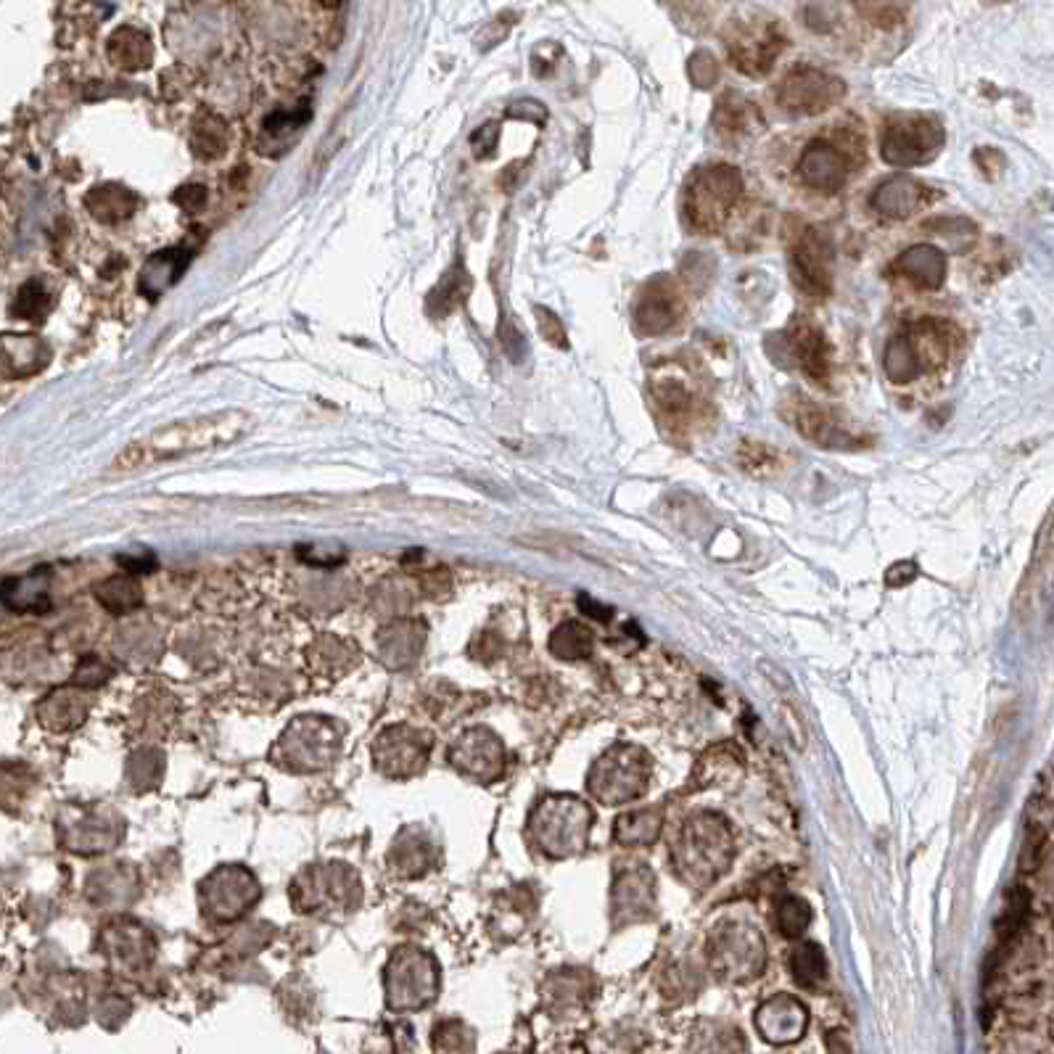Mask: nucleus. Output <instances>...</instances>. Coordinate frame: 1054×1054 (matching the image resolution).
<instances>
[{
  "instance_id": "1",
  "label": "nucleus",
  "mask_w": 1054,
  "mask_h": 1054,
  "mask_svg": "<svg viewBox=\"0 0 1054 1054\" xmlns=\"http://www.w3.org/2000/svg\"><path fill=\"white\" fill-rule=\"evenodd\" d=\"M959 331L949 320L941 317H922L909 323L904 331L885 341L883 373L891 384H909L922 373L938 370L946 365L954 352Z\"/></svg>"
},
{
  "instance_id": "2",
  "label": "nucleus",
  "mask_w": 1054,
  "mask_h": 1054,
  "mask_svg": "<svg viewBox=\"0 0 1054 1054\" xmlns=\"http://www.w3.org/2000/svg\"><path fill=\"white\" fill-rule=\"evenodd\" d=\"M743 172L735 164H703L687 177L682 220L693 233H722L743 196Z\"/></svg>"
},
{
  "instance_id": "3",
  "label": "nucleus",
  "mask_w": 1054,
  "mask_h": 1054,
  "mask_svg": "<svg viewBox=\"0 0 1054 1054\" xmlns=\"http://www.w3.org/2000/svg\"><path fill=\"white\" fill-rule=\"evenodd\" d=\"M648 394L658 423L664 426L666 434H671V439L679 442L690 439L714 418V410L703 397L698 381L677 362L658 365L648 381Z\"/></svg>"
},
{
  "instance_id": "4",
  "label": "nucleus",
  "mask_w": 1054,
  "mask_h": 1054,
  "mask_svg": "<svg viewBox=\"0 0 1054 1054\" xmlns=\"http://www.w3.org/2000/svg\"><path fill=\"white\" fill-rule=\"evenodd\" d=\"M246 415L228 413L217 415V418H201V421L177 423V426L164 428L154 434L146 444H130L122 455L117 457V468H138L148 460H167V457H180L188 452L204 450V447H217L222 442L236 439L246 426Z\"/></svg>"
},
{
  "instance_id": "5",
  "label": "nucleus",
  "mask_w": 1054,
  "mask_h": 1054,
  "mask_svg": "<svg viewBox=\"0 0 1054 1054\" xmlns=\"http://www.w3.org/2000/svg\"><path fill=\"white\" fill-rule=\"evenodd\" d=\"M864 141L856 130H838L835 135H822L806 143L798 156L796 175L798 183L809 191L835 196L846 188L859 164L864 162Z\"/></svg>"
},
{
  "instance_id": "6",
  "label": "nucleus",
  "mask_w": 1054,
  "mask_h": 1054,
  "mask_svg": "<svg viewBox=\"0 0 1054 1054\" xmlns=\"http://www.w3.org/2000/svg\"><path fill=\"white\" fill-rule=\"evenodd\" d=\"M732 859V833L716 814H698L674 843V872L690 885H708Z\"/></svg>"
},
{
  "instance_id": "7",
  "label": "nucleus",
  "mask_w": 1054,
  "mask_h": 1054,
  "mask_svg": "<svg viewBox=\"0 0 1054 1054\" xmlns=\"http://www.w3.org/2000/svg\"><path fill=\"white\" fill-rule=\"evenodd\" d=\"M946 130L930 114H893L880 133V156L891 167H922L941 154Z\"/></svg>"
},
{
  "instance_id": "8",
  "label": "nucleus",
  "mask_w": 1054,
  "mask_h": 1054,
  "mask_svg": "<svg viewBox=\"0 0 1054 1054\" xmlns=\"http://www.w3.org/2000/svg\"><path fill=\"white\" fill-rule=\"evenodd\" d=\"M782 413H785L788 423L796 428L798 434L809 439L811 444H817V447L841 452H856L872 447V436L862 431L854 421H848L846 415L833 410V407L819 405V402H811L806 397H790L785 407H782Z\"/></svg>"
},
{
  "instance_id": "9",
  "label": "nucleus",
  "mask_w": 1054,
  "mask_h": 1054,
  "mask_svg": "<svg viewBox=\"0 0 1054 1054\" xmlns=\"http://www.w3.org/2000/svg\"><path fill=\"white\" fill-rule=\"evenodd\" d=\"M650 780L648 753L634 745H616L592 767L590 790L603 804H627L645 793Z\"/></svg>"
},
{
  "instance_id": "10",
  "label": "nucleus",
  "mask_w": 1054,
  "mask_h": 1054,
  "mask_svg": "<svg viewBox=\"0 0 1054 1054\" xmlns=\"http://www.w3.org/2000/svg\"><path fill=\"white\" fill-rule=\"evenodd\" d=\"M774 341H780L782 360L796 365L811 384L819 389H830L833 378V347L827 341V333L817 320L806 315H796L782 333H774Z\"/></svg>"
},
{
  "instance_id": "11",
  "label": "nucleus",
  "mask_w": 1054,
  "mask_h": 1054,
  "mask_svg": "<svg viewBox=\"0 0 1054 1054\" xmlns=\"http://www.w3.org/2000/svg\"><path fill=\"white\" fill-rule=\"evenodd\" d=\"M788 48V35L774 19L735 24L727 35V56L745 77H767Z\"/></svg>"
},
{
  "instance_id": "12",
  "label": "nucleus",
  "mask_w": 1054,
  "mask_h": 1054,
  "mask_svg": "<svg viewBox=\"0 0 1054 1054\" xmlns=\"http://www.w3.org/2000/svg\"><path fill=\"white\" fill-rule=\"evenodd\" d=\"M835 244L825 228H804L790 246V278L809 299H827L833 294Z\"/></svg>"
},
{
  "instance_id": "13",
  "label": "nucleus",
  "mask_w": 1054,
  "mask_h": 1054,
  "mask_svg": "<svg viewBox=\"0 0 1054 1054\" xmlns=\"http://www.w3.org/2000/svg\"><path fill=\"white\" fill-rule=\"evenodd\" d=\"M846 96V82L817 67H796L774 90L777 106L790 117H817Z\"/></svg>"
},
{
  "instance_id": "14",
  "label": "nucleus",
  "mask_w": 1054,
  "mask_h": 1054,
  "mask_svg": "<svg viewBox=\"0 0 1054 1054\" xmlns=\"http://www.w3.org/2000/svg\"><path fill=\"white\" fill-rule=\"evenodd\" d=\"M592 811L576 798H553L537 811V838L547 854L568 856L587 846Z\"/></svg>"
},
{
  "instance_id": "15",
  "label": "nucleus",
  "mask_w": 1054,
  "mask_h": 1054,
  "mask_svg": "<svg viewBox=\"0 0 1054 1054\" xmlns=\"http://www.w3.org/2000/svg\"><path fill=\"white\" fill-rule=\"evenodd\" d=\"M682 317H685V299L669 275H658L642 286L632 310L634 331L640 336L645 339L664 336L682 323Z\"/></svg>"
},
{
  "instance_id": "16",
  "label": "nucleus",
  "mask_w": 1054,
  "mask_h": 1054,
  "mask_svg": "<svg viewBox=\"0 0 1054 1054\" xmlns=\"http://www.w3.org/2000/svg\"><path fill=\"white\" fill-rule=\"evenodd\" d=\"M711 959L716 970H724L730 978H751L764 965V941L743 922H727L711 938Z\"/></svg>"
},
{
  "instance_id": "17",
  "label": "nucleus",
  "mask_w": 1054,
  "mask_h": 1054,
  "mask_svg": "<svg viewBox=\"0 0 1054 1054\" xmlns=\"http://www.w3.org/2000/svg\"><path fill=\"white\" fill-rule=\"evenodd\" d=\"M936 199V191L930 185L920 183L909 175L885 177L883 183L870 193V209L880 214L883 220H909L914 212L928 207Z\"/></svg>"
},
{
  "instance_id": "18",
  "label": "nucleus",
  "mask_w": 1054,
  "mask_h": 1054,
  "mask_svg": "<svg viewBox=\"0 0 1054 1054\" xmlns=\"http://www.w3.org/2000/svg\"><path fill=\"white\" fill-rule=\"evenodd\" d=\"M949 259L938 246L917 244L909 246L888 265V275L901 278L904 283L922 291H938L946 283Z\"/></svg>"
},
{
  "instance_id": "19",
  "label": "nucleus",
  "mask_w": 1054,
  "mask_h": 1054,
  "mask_svg": "<svg viewBox=\"0 0 1054 1054\" xmlns=\"http://www.w3.org/2000/svg\"><path fill=\"white\" fill-rule=\"evenodd\" d=\"M714 130L727 141H740L748 135L764 130V114L751 98H745L738 90H724L722 98L714 106Z\"/></svg>"
},
{
  "instance_id": "20",
  "label": "nucleus",
  "mask_w": 1054,
  "mask_h": 1054,
  "mask_svg": "<svg viewBox=\"0 0 1054 1054\" xmlns=\"http://www.w3.org/2000/svg\"><path fill=\"white\" fill-rule=\"evenodd\" d=\"M653 878L645 867L640 870H629L624 872L619 880H616V888H613V912L616 917H624L627 920H642L648 917L650 909H653Z\"/></svg>"
},
{
  "instance_id": "21",
  "label": "nucleus",
  "mask_w": 1054,
  "mask_h": 1054,
  "mask_svg": "<svg viewBox=\"0 0 1054 1054\" xmlns=\"http://www.w3.org/2000/svg\"><path fill=\"white\" fill-rule=\"evenodd\" d=\"M804 1028V1007L796 999H790V996H777V999L764 1004V1010L759 1012V1031L767 1033L769 1041L777 1039V1031H780V1041H793Z\"/></svg>"
},
{
  "instance_id": "22",
  "label": "nucleus",
  "mask_w": 1054,
  "mask_h": 1054,
  "mask_svg": "<svg viewBox=\"0 0 1054 1054\" xmlns=\"http://www.w3.org/2000/svg\"><path fill=\"white\" fill-rule=\"evenodd\" d=\"M193 251L185 249H172L164 251V254H156V257L148 259L146 270H143L141 288L148 296H159L164 294L172 283H177V278L183 275V270L188 267V259H191Z\"/></svg>"
},
{
  "instance_id": "23",
  "label": "nucleus",
  "mask_w": 1054,
  "mask_h": 1054,
  "mask_svg": "<svg viewBox=\"0 0 1054 1054\" xmlns=\"http://www.w3.org/2000/svg\"><path fill=\"white\" fill-rule=\"evenodd\" d=\"M135 207H138V196L122 188V185H104V188L90 191L88 196L90 214L101 222L125 220V217L135 212Z\"/></svg>"
},
{
  "instance_id": "24",
  "label": "nucleus",
  "mask_w": 1054,
  "mask_h": 1054,
  "mask_svg": "<svg viewBox=\"0 0 1054 1054\" xmlns=\"http://www.w3.org/2000/svg\"><path fill=\"white\" fill-rule=\"evenodd\" d=\"M658 827H661V811L640 809L627 811L616 819L613 835L621 846H648L658 838Z\"/></svg>"
},
{
  "instance_id": "25",
  "label": "nucleus",
  "mask_w": 1054,
  "mask_h": 1054,
  "mask_svg": "<svg viewBox=\"0 0 1054 1054\" xmlns=\"http://www.w3.org/2000/svg\"><path fill=\"white\" fill-rule=\"evenodd\" d=\"M109 53L114 64H119V67L141 69L151 61V43H148V37L143 32L125 27V30L114 32L109 43Z\"/></svg>"
},
{
  "instance_id": "26",
  "label": "nucleus",
  "mask_w": 1054,
  "mask_h": 1054,
  "mask_svg": "<svg viewBox=\"0 0 1054 1054\" xmlns=\"http://www.w3.org/2000/svg\"><path fill=\"white\" fill-rule=\"evenodd\" d=\"M790 970H793V978H796L798 986L804 988H819L827 978V959L825 951L819 949L817 944H798L793 949V957H790Z\"/></svg>"
},
{
  "instance_id": "27",
  "label": "nucleus",
  "mask_w": 1054,
  "mask_h": 1054,
  "mask_svg": "<svg viewBox=\"0 0 1054 1054\" xmlns=\"http://www.w3.org/2000/svg\"><path fill=\"white\" fill-rule=\"evenodd\" d=\"M738 465L743 471H748L751 476H759V479H767L780 471L785 460H782V452L777 447L767 442H756V439H745L738 447Z\"/></svg>"
},
{
  "instance_id": "28",
  "label": "nucleus",
  "mask_w": 1054,
  "mask_h": 1054,
  "mask_svg": "<svg viewBox=\"0 0 1054 1054\" xmlns=\"http://www.w3.org/2000/svg\"><path fill=\"white\" fill-rule=\"evenodd\" d=\"M468 291H471V278L465 273L463 267H452L450 273L444 275L442 283L434 288V294L428 299L431 310L436 315H450L452 310H457L460 304L468 299Z\"/></svg>"
},
{
  "instance_id": "29",
  "label": "nucleus",
  "mask_w": 1054,
  "mask_h": 1054,
  "mask_svg": "<svg viewBox=\"0 0 1054 1054\" xmlns=\"http://www.w3.org/2000/svg\"><path fill=\"white\" fill-rule=\"evenodd\" d=\"M550 650L563 661H576V658H587L592 653V632L576 621H568L563 627L555 629L550 637Z\"/></svg>"
},
{
  "instance_id": "30",
  "label": "nucleus",
  "mask_w": 1054,
  "mask_h": 1054,
  "mask_svg": "<svg viewBox=\"0 0 1054 1054\" xmlns=\"http://www.w3.org/2000/svg\"><path fill=\"white\" fill-rule=\"evenodd\" d=\"M716 267H719V262H716L714 254H708V251H690V254H685V259H682L679 273H682V281L693 288L695 294H703V291L714 283Z\"/></svg>"
},
{
  "instance_id": "31",
  "label": "nucleus",
  "mask_w": 1054,
  "mask_h": 1054,
  "mask_svg": "<svg viewBox=\"0 0 1054 1054\" xmlns=\"http://www.w3.org/2000/svg\"><path fill=\"white\" fill-rule=\"evenodd\" d=\"M37 598H45V574H30L24 579H11L3 584V600L14 608H37Z\"/></svg>"
},
{
  "instance_id": "32",
  "label": "nucleus",
  "mask_w": 1054,
  "mask_h": 1054,
  "mask_svg": "<svg viewBox=\"0 0 1054 1054\" xmlns=\"http://www.w3.org/2000/svg\"><path fill=\"white\" fill-rule=\"evenodd\" d=\"M856 14L862 16L864 22L875 24L880 30H893V27H901V24L909 19V6L907 3H854L851 6Z\"/></svg>"
},
{
  "instance_id": "33",
  "label": "nucleus",
  "mask_w": 1054,
  "mask_h": 1054,
  "mask_svg": "<svg viewBox=\"0 0 1054 1054\" xmlns=\"http://www.w3.org/2000/svg\"><path fill=\"white\" fill-rule=\"evenodd\" d=\"M809 922L811 912L806 901H801L798 896H785V899H780V904H777V928H780L782 936H801V933L809 928Z\"/></svg>"
},
{
  "instance_id": "34",
  "label": "nucleus",
  "mask_w": 1054,
  "mask_h": 1054,
  "mask_svg": "<svg viewBox=\"0 0 1054 1054\" xmlns=\"http://www.w3.org/2000/svg\"><path fill=\"white\" fill-rule=\"evenodd\" d=\"M687 77L693 80L695 88H714L719 82V61H716L714 53L706 51V48L695 51L690 61H687Z\"/></svg>"
},
{
  "instance_id": "35",
  "label": "nucleus",
  "mask_w": 1054,
  "mask_h": 1054,
  "mask_svg": "<svg viewBox=\"0 0 1054 1054\" xmlns=\"http://www.w3.org/2000/svg\"><path fill=\"white\" fill-rule=\"evenodd\" d=\"M801 16H804V24L811 32L817 35H830L835 30V24L841 19V6L838 3H806L801 8Z\"/></svg>"
},
{
  "instance_id": "36",
  "label": "nucleus",
  "mask_w": 1054,
  "mask_h": 1054,
  "mask_svg": "<svg viewBox=\"0 0 1054 1054\" xmlns=\"http://www.w3.org/2000/svg\"><path fill=\"white\" fill-rule=\"evenodd\" d=\"M45 310H48V296H45L43 286L35 281L27 283V286L19 291V296H16L14 312L19 317H37L43 315Z\"/></svg>"
},
{
  "instance_id": "37",
  "label": "nucleus",
  "mask_w": 1054,
  "mask_h": 1054,
  "mask_svg": "<svg viewBox=\"0 0 1054 1054\" xmlns=\"http://www.w3.org/2000/svg\"><path fill=\"white\" fill-rule=\"evenodd\" d=\"M534 312H537V325L542 339L555 349H568V333L563 328L561 317L555 315L553 310H547V307H537Z\"/></svg>"
},
{
  "instance_id": "38",
  "label": "nucleus",
  "mask_w": 1054,
  "mask_h": 1054,
  "mask_svg": "<svg viewBox=\"0 0 1054 1054\" xmlns=\"http://www.w3.org/2000/svg\"><path fill=\"white\" fill-rule=\"evenodd\" d=\"M193 143H196V151H199L201 156H207V159H212V156H220L222 151H225V138H222V125L220 122H201V125H196V138H193Z\"/></svg>"
},
{
  "instance_id": "39",
  "label": "nucleus",
  "mask_w": 1054,
  "mask_h": 1054,
  "mask_svg": "<svg viewBox=\"0 0 1054 1054\" xmlns=\"http://www.w3.org/2000/svg\"><path fill=\"white\" fill-rule=\"evenodd\" d=\"M925 228L938 233V236L975 238V222L967 220V217H938V220L925 222Z\"/></svg>"
},
{
  "instance_id": "40",
  "label": "nucleus",
  "mask_w": 1054,
  "mask_h": 1054,
  "mask_svg": "<svg viewBox=\"0 0 1054 1054\" xmlns=\"http://www.w3.org/2000/svg\"><path fill=\"white\" fill-rule=\"evenodd\" d=\"M975 164H978V170H981V175L986 177V180H996V177L1002 175L1004 170V154L999 151V148L994 146H978L975 148V154H973Z\"/></svg>"
},
{
  "instance_id": "41",
  "label": "nucleus",
  "mask_w": 1054,
  "mask_h": 1054,
  "mask_svg": "<svg viewBox=\"0 0 1054 1054\" xmlns=\"http://www.w3.org/2000/svg\"><path fill=\"white\" fill-rule=\"evenodd\" d=\"M497 141H500V125H497V122H487L484 127H479V130L471 135V146L476 159H489V156H494Z\"/></svg>"
},
{
  "instance_id": "42",
  "label": "nucleus",
  "mask_w": 1054,
  "mask_h": 1054,
  "mask_svg": "<svg viewBox=\"0 0 1054 1054\" xmlns=\"http://www.w3.org/2000/svg\"><path fill=\"white\" fill-rule=\"evenodd\" d=\"M510 119H526V122H534V125H545L550 111L545 109V104H539L534 98H524V101H516V104L508 109Z\"/></svg>"
},
{
  "instance_id": "43",
  "label": "nucleus",
  "mask_w": 1054,
  "mask_h": 1054,
  "mask_svg": "<svg viewBox=\"0 0 1054 1054\" xmlns=\"http://www.w3.org/2000/svg\"><path fill=\"white\" fill-rule=\"evenodd\" d=\"M917 574H920V568H917L914 561L893 563V566L885 571V587H891V590L907 587V584H912L914 579H917Z\"/></svg>"
},
{
  "instance_id": "44",
  "label": "nucleus",
  "mask_w": 1054,
  "mask_h": 1054,
  "mask_svg": "<svg viewBox=\"0 0 1054 1054\" xmlns=\"http://www.w3.org/2000/svg\"><path fill=\"white\" fill-rule=\"evenodd\" d=\"M500 336H502V347H505V352H508V357L513 362H521L526 357V339H524V333L518 331L516 325L508 323V325H502L500 328Z\"/></svg>"
},
{
  "instance_id": "45",
  "label": "nucleus",
  "mask_w": 1054,
  "mask_h": 1054,
  "mask_svg": "<svg viewBox=\"0 0 1054 1054\" xmlns=\"http://www.w3.org/2000/svg\"><path fill=\"white\" fill-rule=\"evenodd\" d=\"M175 201L180 207H185L188 212H196V209L207 201V191L201 185H185L183 191L175 193Z\"/></svg>"
},
{
  "instance_id": "46",
  "label": "nucleus",
  "mask_w": 1054,
  "mask_h": 1054,
  "mask_svg": "<svg viewBox=\"0 0 1054 1054\" xmlns=\"http://www.w3.org/2000/svg\"><path fill=\"white\" fill-rule=\"evenodd\" d=\"M579 608H582L587 616H592V619H598V621H611V616H613V608L600 605L598 600H592L590 595H579Z\"/></svg>"
}]
</instances>
